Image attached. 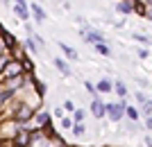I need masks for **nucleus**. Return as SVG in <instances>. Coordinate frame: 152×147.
<instances>
[{"mask_svg": "<svg viewBox=\"0 0 152 147\" xmlns=\"http://www.w3.org/2000/svg\"><path fill=\"white\" fill-rule=\"evenodd\" d=\"M20 64H23L25 75H34V59H32L30 54H23V57H20Z\"/></svg>", "mask_w": 152, "mask_h": 147, "instance_id": "9b49d317", "label": "nucleus"}, {"mask_svg": "<svg viewBox=\"0 0 152 147\" xmlns=\"http://www.w3.org/2000/svg\"><path fill=\"white\" fill-rule=\"evenodd\" d=\"M91 113L95 115V118H104L107 115V104H102L98 97H95L93 102H91Z\"/></svg>", "mask_w": 152, "mask_h": 147, "instance_id": "6e6552de", "label": "nucleus"}, {"mask_svg": "<svg viewBox=\"0 0 152 147\" xmlns=\"http://www.w3.org/2000/svg\"><path fill=\"white\" fill-rule=\"evenodd\" d=\"M25 32H27V34H34V27H32L27 20H25Z\"/></svg>", "mask_w": 152, "mask_h": 147, "instance_id": "7c9ffc66", "label": "nucleus"}, {"mask_svg": "<svg viewBox=\"0 0 152 147\" xmlns=\"http://www.w3.org/2000/svg\"><path fill=\"white\" fill-rule=\"evenodd\" d=\"M18 75H25L23 64H20V59L12 57L9 64H7L5 68H2V72H0V82H5V79H9V77H18Z\"/></svg>", "mask_w": 152, "mask_h": 147, "instance_id": "f03ea898", "label": "nucleus"}, {"mask_svg": "<svg viewBox=\"0 0 152 147\" xmlns=\"http://www.w3.org/2000/svg\"><path fill=\"white\" fill-rule=\"evenodd\" d=\"M125 113L129 115V118H132V120H136V118H139V111L134 109V106H125Z\"/></svg>", "mask_w": 152, "mask_h": 147, "instance_id": "4be33fe9", "label": "nucleus"}, {"mask_svg": "<svg viewBox=\"0 0 152 147\" xmlns=\"http://www.w3.org/2000/svg\"><path fill=\"white\" fill-rule=\"evenodd\" d=\"M9 59H12V52H9V50H2V52H0V72H2V68L9 64Z\"/></svg>", "mask_w": 152, "mask_h": 147, "instance_id": "f3484780", "label": "nucleus"}, {"mask_svg": "<svg viewBox=\"0 0 152 147\" xmlns=\"http://www.w3.org/2000/svg\"><path fill=\"white\" fill-rule=\"evenodd\" d=\"M52 64H55V68H59V72H61V75H73V70H70V66L66 64V61H64V59H59V57H55L52 59Z\"/></svg>", "mask_w": 152, "mask_h": 147, "instance_id": "f8f14e48", "label": "nucleus"}, {"mask_svg": "<svg viewBox=\"0 0 152 147\" xmlns=\"http://www.w3.org/2000/svg\"><path fill=\"white\" fill-rule=\"evenodd\" d=\"M84 86H86V91H89V93H98V88H95V84L86 82V84H84Z\"/></svg>", "mask_w": 152, "mask_h": 147, "instance_id": "cd10ccee", "label": "nucleus"}, {"mask_svg": "<svg viewBox=\"0 0 152 147\" xmlns=\"http://www.w3.org/2000/svg\"><path fill=\"white\" fill-rule=\"evenodd\" d=\"M95 50L100 52V54H104V57H109V54H111V50H109V45H104V43H95Z\"/></svg>", "mask_w": 152, "mask_h": 147, "instance_id": "aec40b11", "label": "nucleus"}, {"mask_svg": "<svg viewBox=\"0 0 152 147\" xmlns=\"http://www.w3.org/2000/svg\"><path fill=\"white\" fill-rule=\"evenodd\" d=\"M2 50H5V48H2V41H0V52H2Z\"/></svg>", "mask_w": 152, "mask_h": 147, "instance_id": "f704fd0d", "label": "nucleus"}, {"mask_svg": "<svg viewBox=\"0 0 152 147\" xmlns=\"http://www.w3.org/2000/svg\"><path fill=\"white\" fill-rule=\"evenodd\" d=\"M30 14L34 16V20H37V23H43V20L48 18L45 9H43L41 5H39V2H32V5H30Z\"/></svg>", "mask_w": 152, "mask_h": 147, "instance_id": "423d86ee", "label": "nucleus"}, {"mask_svg": "<svg viewBox=\"0 0 152 147\" xmlns=\"http://www.w3.org/2000/svg\"><path fill=\"white\" fill-rule=\"evenodd\" d=\"M73 134H75L77 138H80V136H84V134H86V127H84L82 122H73Z\"/></svg>", "mask_w": 152, "mask_h": 147, "instance_id": "a211bd4d", "label": "nucleus"}, {"mask_svg": "<svg viewBox=\"0 0 152 147\" xmlns=\"http://www.w3.org/2000/svg\"><path fill=\"white\" fill-rule=\"evenodd\" d=\"M23 125L14 120V118H7V120H0V138H14V136L18 134V129Z\"/></svg>", "mask_w": 152, "mask_h": 147, "instance_id": "7ed1b4c3", "label": "nucleus"}, {"mask_svg": "<svg viewBox=\"0 0 152 147\" xmlns=\"http://www.w3.org/2000/svg\"><path fill=\"white\" fill-rule=\"evenodd\" d=\"M32 147H34V145H32Z\"/></svg>", "mask_w": 152, "mask_h": 147, "instance_id": "c9c22d12", "label": "nucleus"}, {"mask_svg": "<svg viewBox=\"0 0 152 147\" xmlns=\"http://www.w3.org/2000/svg\"><path fill=\"white\" fill-rule=\"evenodd\" d=\"M95 88H98V93H111V91H114V84L109 82V79H100V82L95 84Z\"/></svg>", "mask_w": 152, "mask_h": 147, "instance_id": "2eb2a0df", "label": "nucleus"}, {"mask_svg": "<svg viewBox=\"0 0 152 147\" xmlns=\"http://www.w3.org/2000/svg\"><path fill=\"white\" fill-rule=\"evenodd\" d=\"M114 93H118V95H127L125 84H123V82H116V84H114Z\"/></svg>", "mask_w": 152, "mask_h": 147, "instance_id": "412c9836", "label": "nucleus"}, {"mask_svg": "<svg viewBox=\"0 0 152 147\" xmlns=\"http://www.w3.org/2000/svg\"><path fill=\"white\" fill-rule=\"evenodd\" d=\"M84 38H86V41H89V43H104V36H102L100 32H95V30H84Z\"/></svg>", "mask_w": 152, "mask_h": 147, "instance_id": "1a4fd4ad", "label": "nucleus"}, {"mask_svg": "<svg viewBox=\"0 0 152 147\" xmlns=\"http://www.w3.org/2000/svg\"><path fill=\"white\" fill-rule=\"evenodd\" d=\"M32 145H34L32 143V129L27 125H23L18 129V134L14 136V147H32Z\"/></svg>", "mask_w": 152, "mask_h": 147, "instance_id": "20e7f679", "label": "nucleus"}, {"mask_svg": "<svg viewBox=\"0 0 152 147\" xmlns=\"http://www.w3.org/2000/svg\"><path fill=\"white\" fill-rule=\"evenodd\" d=\"M59 50H61V52H64V57L70 59V61H77V57H80L75 48H70V45H66V43H59Z\"/></svg>", "mask_w": 152, "mask_h": 147, "instance_id": "9d476101", "label": "nucleus"}, {"mask_svg": "<svg viewBox=\"0 0 152 147\" xmlns=\"http://www.w3.org/2000/svg\"><path fill=\"white\" fill-rule=\"evenodd\" d=\"M116 9L121 14H129V12H134V0H121L118 5H116Z\"/></svg>", "mask_w": 152, "mask_h": 147, "instance_id": "4468645a", "label": "nucleus"}, {"mask_svg": "<svg viewBox=\"0 0 152 147\" xmlns=\"http://www.w3.org/2000/svg\"><path fill=\"white\" fill-rule=\"evenodd\" d=\"M84 115H86V111H84V109H75V111H73V122H82Z\"/></svg>", "mask_w": 152, "mask_h": 147, "instance_id": "6ab92c4d", "label": "nucleus"}, {"mask_svg": "<svg viewBox=\"0 0 152 147\" xmlns=\"http://www.w3.org/2000/svg\"><path fill=\"white\" fill-rule=\"evenodd\" d=\"M139 57H141V59H145V57H148V50H145V48H143V50H139Z\"/></svg>", "mask_w": 152, "mask_h": 147, "instance_id": "473e14b6", "label": "nucleus"}, {"mask_svg": "<svg viewBox=\"0 0 152 147\" xmlns=\"http://www.w3.org/2000/svg\"><path fill=\"white\" fill-rule=\"evenodd\" d=\"M34 118H37V125H39V127H41V125H45V122H50V120H52V115L48 113V111H37V115H34Z\"/></svg>", "mask_w": 152, "mask_h": 147, "instance_id": "dca6fc26", "label": "nucleus"}, {"mask_svg": "<svg viewBox=\"0 0 152 147\" xmlns=\"http://www.w3.org/2000/svg\"><path fill=\"white\" fill-rule=\"evenodd\" d=\"M0 2H2V5H5V7H7V5H9V0H0Z\"/></svg>", "mask_w": 152, "mask_h": 147, "instance_id": "72a5a7b5", "label": "nucleus"}, {"mask_svg": "<svg viewBox=\"0 0 152 147\" xmlns=\"http://www.w3.org/2000/svg\"><path fill=\"white\" fill-rule=\"evenodd\" d=\"M145 129H150V131H152V115H148V118H145Z\"/></svg>", "mask_w": 152, "mask_h": 147, "instance_id": "c85d7f7f", "label": "nucleus"}, {"mask_svg": "<svg viewBox=\"0 0 152 147\" xmlns=\"http://www.w3.org/2000/svg\"><path fill=\"white\" fill-rule=\"evenodd\" d=\"M14 14H16L20 20H30V16H32L27 2H16V5H14Z\"/></svg>", "mask_w": 152, "mask_h": 147, "instance_id": "0eeeda50", "label": "nucleus"}, {"mask_svg": "<svg viewBox=\"0 0 152 147\" xmlns=\"http://www.w3.org/2000/svg\"><path fill=\"white\" fill-rule=\"evenodd\" d=\"M134 41H139V43H143V45H150V38L143 36V34H134Z\"/></svg>", "mask_w": 152, "mask_h": 147, "instance_id": "b1692460", "label": "nucleus"}, {"mask_svg": "<svg viewBox=\"0 0 152 147\" xmlns=\"http://www.w3.org/2000/svg\"><path fill=\"white\" fill-rule=\"evenodd\" d=\"M61 127L64 129H73V120H70V118H61Z\"/></svg>", "mask_w": 152, "mask_h": 147, "instance_id": "a878e982", "label": "nucleus"}, {"mask_svg": "<svg viewBox=\"0 0 152 147\" xmlns=\"http://www.w3.org/2000/svg\"><path fill=\"white\" fill-rule=\"evenodd\" d=\"M37 111H39V106H34V104H30V102H20V100H16L12 118L18 122V125H27V122L37 115Z\"/></svg>", "mask_w": 152, "mask_h": 147, "instance_id": "f257e3e1", "label": "nucleus"}, {"mask_svg": "<svg viewBox=\"0 0 152 147\" xmlns=\"http://www.w3.org/2000/svg\"><path fill=\"white\" fill-rule=\"evenodd\" d=\"M125 113V102H114V104H107V118L111 122H118Z\"/></svg>", "mask_w": 152, "mask_h": 147, "instance_id": "39448f33", "label": "nucleus"}, {"mask_svg": "<svg viewBox=\"0 0 152 147\" xmlns=\"http://www.w3.org/2000/svg\"><path fill=\"white\" fill-rule=\"evenodd\" d=\"M64 111L73 113V111H75V102H73V100H66V102H64Z\"/></svg>", "mask_w": 152, "mask_h": 147, "instance_id": "5701e85b", "label": "nucleus"}, {"mask_svg": "<svg viewBox=\"0 0 152 147\" xmlns=\"http://www.w3.org/2000/svg\"><path fill=\"white\" fill-rule=\"evenodd\" d=\"M136 100H139V102H141V104H143V102H148V97H145V95H143V93H136Z\"/></svg>", "mask_w": 152, "mask_h": 147, "instance_id": "c756f323", "label": "nucleus"}, {"mask_svg": "<svg viewBox=\"0 0 152 147\" xmlns=\"http://www.w3.org/2000/svg\"><path fill=\"white\" fill-rule=\"evenodd\" d=\"M143 113L145 115H152V102L148 100V102H143Z\"/></svg>", "mask_w": 152, "mask_h": 147, "instance_id": "393cba45", "label": "nucleus"}, {"mask_svg": "<svg viewBox=\"0 0 152 147\" xmlns=\"http://www.w3.org/2000/svg\"><path fill=\"white\" fill-rule=\"evenodd\" d=\"M23 48H25V50L30 52V54H39V50H41V48H39V43H37V41H34L32 36H27V38H25Z\"/></svg>", "mask_w": 152, "mask_h": 147, "instance_id": "ddd939ff", "label": "nucleus"}, {"mask_svg": "<svg viewBox=\"0 0 152 147\" xmlns=\"http://www.w3.org/2000/svg\"><path fill=\"white\" fill-rule=\"evenodd\" d=\"M55 115H57V118H64V106L61 109H55Z\"/></svg>", "mask_w": 152, "mask_h": 147, "instance_id": "2f4dec72", "label": "nucleus"}, {"mask_svg": "<svg viewBox=\"0 0 152 147\" xmlns=\"http://www.w3.org/2000/svg\"><path fill=\"white\" fill-rule=\"evenodd\" d=\"M5 102H9V100H7V95H5V86L0 84V106H2Z\"/></svg>", "mask_w": 152, "mask_h": 147, "instance_id": "bb28decb", "label": "nucleus"}]
</instances>
